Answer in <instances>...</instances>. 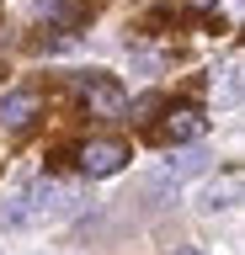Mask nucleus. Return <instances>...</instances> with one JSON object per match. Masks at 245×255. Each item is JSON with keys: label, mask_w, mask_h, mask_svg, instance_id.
Here are the masks:
<instances>
[{"label": "nucleus", "mask_w": 245, "mask_h": 255, "mask_svg": "<svg viewBox=\"0 0 245 255\" xmlns=\"http://www.w3.org/2000/svg\"><path fill=\"white\" fill-rule=\"evenodd\" d=\"M203 170H208V149H176L144 186L149 191H171V186H181V181H192V175H203Z\"/></svg>", "instance_id": "nucleus-3"}, {"label": "nucleus", "mask_w": 245, "mask_h": 255, "mask_svg": "<svg viewBox=\"0 0 245 255\" xmlns=\"http://www.w3.org/2000/svg\"><path fill=\"white\" fill-rule=\"evenodd\" d=\"M75 91H80V101L96 117H123L128 112V96H123V85H117L112 75H101V69H91V75H75Z\"/></svg>", "instance_id": "nucleus-2"}, {"label": "nucleus", "mask_w": 245, "mask_h": 255, "mask_svg": "<svg viewBox=\"0 0 245 255\" xmlns=\"http://www.w3.org/2000/svg\"><path fill=\"white\" fill-rule=\"evenodd\" d=\"M80 207V191L69 181H32L0 207V229H43V223H64Z\"/></svg>", "instance_id": "nucleus-1"}, {"label": "nucleus", "mask_w": 245, "mask_h": 255, "mask_svg": "<svg viewBox=\"0 0 245 255\" xmlns=\"http://www.w3.org/2000/svg\"><path fill=\"white\" fill-rule=\"evenodd\" d=\"M32 117H37V96L32 91H11L0 101V128H5V133H21Z\"/></svg>", "instance_id": "nucleus-5"}, {"label": "nucleus", "mask_w": 245, "mask_h": 255, "mask_svg": "<svg viewBox=\"0 0 245 255\" xmlns=\"http://www.w3.org/2000/svg\"><path fill=\"white\" fill-rule=\"evenodd\" d=\"M203 128H208V123H203L197 107H176L171 117H165V138H171V143H192V138H203Z\"/></svg>", "instance_id": "nucleus-6"}, {"label": "nucleus", "mask_w": 245, "mask_h": 255, "mask_svg": "<svg viewBox=\"0 0 245 255\" xmlns=\"http://www.w3.org/2000/svg\"><path fill=\"white\" fill-rule=\"evenodd\" d=\"M176 255H203V250H192V245H187V250H176Z\"/></svg>", "instance_id": "nucleus-11"}, {"label": "nucleus", "mask_w": 245, "mask_h": 255, "mask_svg": "<svg viewBox=\"0 0 245 255\" xmlns=\"http://www.w3.org/2000/svg\"><path fill=\"white\" fill-rule=\"evenodd\" d=\"M123 165H128V149L112 143V138H96V143H85V149H80V170L96 175V181H101V175H117Z\"/></svg>", "instance_id": "nucleus-4"}, {"label": "nucleus", "mask_w": 245, "mask_h": 255, "mask_svg": "<svg viewBox=\"0 0 245 255\" xmlns=\"http://www.w3.org/2000/svg\"><path fill=\"white\" fill-rule=\"evenodd\" d=\"M240 107V59H229L224 64V112Z\"/></svg>", "instance_id": "nucleus-8"}, {"label": "nucleus", "mask_w": 245, "mask_h": 255, "mask_svg": "<svg viewBox=\"0 0 245 255\" xmlns=\"http://www.w3.org/2000/svg\"><path fill=\"white\" fill-rule=\"evenodd\" d=\"M235 202H240V170H229L224 181H213V186L203 191V207H208V213H229Z\"/></svg>", "instance_id": "nucleus-7"}, {"label": "nucleus", "mask_w": 245, "mask_h": 255, "mask_svg": "<svg viewBox=\"0 0 245 255\" xmlns=\"http://www.w3.org/2000/svg\"><path fill=\"white\" fill-rule=\"evenodd\" d=\"M37 16H59L64 21V16H75V5L69 0H37Z\"/></svg>", "instance_id": "nucleus-9"}, {"label": "nucleus", "mask_w": 245, "mask_h": 255, "mask_svg": "<svg viewBox=\"0 0 245 255\" xmlns=\"http://www.w3.org/2000/svg\"><path fill=\"white\" fill-rule=\"evenodd\" d=\"M187 5H197V11H208V5H219V0H187Z\"/></svg>", "instance_id": "nucleus-10"}]
</instances>
